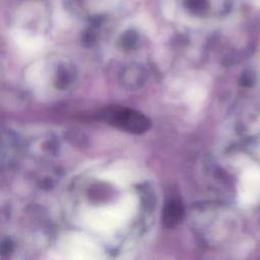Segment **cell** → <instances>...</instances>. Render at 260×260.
<instances>
[{"mask_svg":"<svg viewBox=\"0 0 260 260\" xmlns=\"http://www.w3.org/2000/svg\"><path fill=\"white\" fill-rule=\"evenodd\" d=\"M103 119L109 124L135 134H140L150 127L149 119L140 112L133 109L114 107L109 108L102 114Z\"/></svg>","mask_w":260,"mask_h":260,"instance_id":"1","label":"cell"},{"mask_svg":"<svg viewBox=\"0 0 260 260\" xmlns=\"http://www.w3.org/2000/svg\"><path fill=\"white\" fill-rule=\"evenodd\" d=\"M241 201L246 206H254L260 201V167L252 165L243 174L240 188Z\"/></svg>","mask_w":260,"mask_h":260,"instance_id":"2","label":"cell"},{"mask_svg":"<svg viewBox=\"0 0 260 260\" xmlns=\"http://www.w3.org/2000/svg\"><path fill=\"white\" fill-rule=\"evenodd\" d=\"M184 213L183 205L178 199L170 200L162 212V224L166 228H173L175 226L182 218Z\"/></svg>","mask_w":260,"mask_h":260,"instance_id":"3","label":"cell"},{"mask_svg":"<svg viewBox=\"0 0 260 260\" xmlns=\"http://www.w3.org/2000/svg\"><path fill=\"white\" fill-rule=\"evenodd\" d=\"M253 3H254V5L260 7V0H253Z\"/></svg>","mask_w":260,"mask_h":260,"instance_id":"4","label":"cell"}]
</instances>
